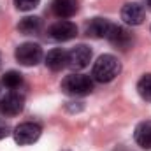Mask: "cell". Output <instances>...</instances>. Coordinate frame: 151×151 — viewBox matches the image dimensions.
<instances>
[{"label":"cell","mask_w":151,"mask_h":151,"mask_svg":"<svg viewBox=\"0 0 151 151\" xmlns=\"http://www.w3.org/2000/svg\"><path fill=\"white\" fill-rule=\"evenodd\" d=\"M119 72H121V65H119L118 58L113 55H102L93 63L91 77L99 83H111L113 79L118 77Z\"/></svg>","instance_id":"1"},{"label":"cell","mask_w":151,"mask_h":151,"mask_svg":"<svg viewBox=\"0 0 151 151\" xmlns=\"http://www.w3.org/2000/svg\"><path fill=\"white\" fill-rule=\"evenodd\" d=\"M62 90L72 97L88 95L93 90V79L84 74H70L62 81Z\"/></svg>","instance_id":"2"},{"label":"cell","mask_w":151,"mask_h":151,"mask_svg":"<svg viewBox=\"0 0 151 151\" xmlns=\"http://www.w3.org/2000/svg\"><path fill=\"white\" fill-rule=\"evenodd\" d=\"M42 134V128L39 123H34V121H25V123H19L14 132H12V137L14 141L19 144V146H28V144H34L40 137Z\"/></svg>","instance_id":"3"},{"label":"cell","mask_w":151,"mask_h":151,"mask_svg":"<svg viewBox=\"0 0 151 151\" xmlns=\"http://www.w3.org/2000/svg\"><path fill=\"white\" fill-rule=\"evenodd\" d=\"M16 60L25 67H34L42 60V47L35 42H23L16 47Z\"/></svg>","instance_id":"4"},{"label":"cell","mask_w":151,"mask_h":151,"mask_svg":"<svg viewBox=\"0 0 151 151\" xmlns=\"http://www.w3.org/2000/svg\"><path fill=\"white\" fill-rule=\"evenodd\" d=\"M25 107V97L19 91H9L0 99V114L2 116H16Z\"/></svg>","instance_id":"5"},{"label":"cell","mask_w":151,"mask_h":151,"mask_svg":"<svg viewBox=\"0 0 151 151\" xmlns=\"http://www.w3.org/2000/svg\"><path fill=\"white\" fill-rule=\"evenodd\" d=\"M90 60H91V49L84 44L76 46L67 53V67H70L72 70H81L88 67Z\"/></svg>","instance_id":"6"},{"label":"cell","mask_w":151,"mask_h":151,"mask_svg":"<svg viewBox=\"0 0 151 151\" xmlns=\"http://www.w3.org/2000/svg\"><path fill=\"white\" fill-rule=\"evenodd\" d=\"M49 35L55 40L65 42V40H70V39H74L77 35V27L72 21L60 19V21H56V23H53L49 27Z\"/></svg>","instance_id":"7"},{"label":"cell","mask_w":151,"mask_h":151,"mask_svg":"<svg viewBox=\"0 0 151 151\" xmlns=\"http://www.w3.org/2000/svg\"><path fill=\"white\" fill-rule=\"evenodd\" d=\"M121 19L130 27L141 25L144 21V7L141 4H135V2L125 4L123 9H121Z\"/></svg>","instance_id":"8"},{"label":"cell","mask_w":151,"mask_h":151,"mask_svg":"<svg viewBox=\"0 0 151 151\" xmlns=\"http://www.w3.org/2000/svg\"><path fill=\"white\" fill-rule=\"evenodd\" d=\"M113 23L104 19V18H93L88 25H86V35L93 39H107L111 32Z\"/></svg>","instance_id":"9"},{"label":"cell","mask_w":151,"mask_h":151,"mask_svg":"<svg viewBox=\"0 0 151 151\" xmlns=\"http://www.w3.org/2000/svg\"><path fill=\"white\" fill-rule=\"evenodd\" d=\"M77 7H79L77 0H53L51 2V11L60 19H67L74 16L77 12Z\"/></svg>","instance_id":"10"},{"label":"cell","mask_w":151,"mask_h":151,"mask_svg":"<svg viewBox=\"0 0 151 151\" xmlns=\"http://www.w3.org/2000/svg\"><path fill=\"white\" fill-rule=\"evenodd\" d=\"M107 40L114 44L116 47H121V49H127L130 44H132V35L128 34V30H125L123 27H119V25H114L111 27V32H109V35H107Z\"/></svg>","instance_id":"11"},{"label":"cell","mask_w":151,"mask_h":151,"mask_svg":"<svg viewBox=\"0 0 151 151\" xmlns=\"http://www.w3.org/2000/svg\"><path fill=\"white\" fill-rule=\"evenodd\" d=\"M134 139H135V142H137L142 150H151V119L141 121V123L135 127Z\"/></svg>","instance_id":"12"},{"label":"cell","mask_w":151,"mask_h":151,"mask_svg":"<svg viewBox=\"0 0 151 151\" xmlns=\"http://www.w3.org/2000/svg\"><path fill=\"white\" fill-rule=\"evenodd\" d=\"M46 65L51 69V70H62L63 67H67V51H63L62 47H56V49H51L47 55H46Z\"/></svg>","instance_id":"13"},{"label":"cell","mask_w":151,"mask_h":151,"mask_svg":"<svg viewBox=\"0 0 151 151\" xmlns=\"http://www.w3.org/2000/svg\"><path fill=\"white\" fill-rule=\"evenodd\" d=\"M18 30L25 35H34L40 30V19L37 16H27L18 23Z\"/></svg>","instance_id":"14"},{"label":"cell","mask_w":151,"mask_h":151,"mask_svg":"<svg viewBox=\"0 0 151 151\" xmlns=\"http://www.w3.org/2000/svg\"><path fill=\"white\" fill-rule=\"evenodd\" d=\"M2 84H4L7 90L16 91V90L23 84V76L19 74V72H16V70H9V72H5L4 77H2Z\"/></svg>","instance_id":"15"},{"label":"cell","mask_w":151,"mask_h":151,"mask_svg":"<svg viewBox=\"0 0 151 151\" xmlns=\"http://www.w3.org/2000/svg\"><path fill=\"white\" fill-rule=\"evenodd\" d=\"M137 91L142 100L151 102V74H144L137 83Z\"/></svg>","instance_id":"16"},{"label":"cell","mask_w":151,"mask_h":151,"mask_svg":"<svg viewBox=\"0 0 151 151\" xmlns=\"http://www.w3.org/2000/svg\"><path fill=\"white\" fill-rule=\"evenodd\" d=\"M40 0H14V5L19 9V11H32L39 5Z\"/></svg>","instance_id":"17"},{"label":"cell","mask_w":151,"mask_h":151,"mask_svg":"<svg viewBox=\"0 0 151 151\" xmlns=\"http://www.w3.org/2000/svg\"><path fill=\"white\" fill-rule=\"evenodd\" d=\"M9 134H11V128H9V125H7L4 119H0V141H2V139H5Z\"/></svg>","instance_id":"18"},{"label":"cell","mask_w":151,"mask_h":151,"mask_svg":"<svg viewBox=\"0 0 151 151\" xmlns=\"http://www.w3.org/2000/svg\"><path fill=\"white\" fill-rule=\"evenodd\" d=\"M146 5H148V7L151 9V0H146Z\"/></svg>","instance_id":"19"},{"label":"cell","mask_w":151,"mask_h":151,"mask_svg":"<svg viewBox=\"0 0 151 151\" xmlns=\"http://www.w3.org/2000/svg\"><path fill=\"white\" fill-rule=\"evenodd\" d=\"M0 67H2V56H0Z\"/></svg>","instance_id":"20"}]
</instances>
